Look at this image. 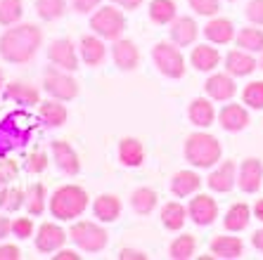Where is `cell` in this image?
I'll return each instance as SVG.
<instances>
[{
	"instance_id": "484cf974",
	"label": "cell",
	"mask_w": 263,
	"mask_h": 260,
	"mask_svg": "<svg viewBox=\"0 0 263 260\" xmlns=\"http://www.w3.org/2000/svg\"><path fill=\"white\" fill-rule=\"evenodd\" d=\"M5 97L12 99V102L22 104V107H33V104H41V92H38L36 85L31 83H22V81H14L5 88Z\"/></svg>"
},
{
	"instance_id": "816d5d0a",
	"label": "cell",
	"mask_w": 263,
	"mask_h": 260,
	"mask_svg": "<svg viewBox=\"0 0 263 260\" xmlns=\"http://www.w3.org/2000/svg\"><path fill=\"white\" fill-rule=\"evenodd\" d=\"M111 3L123 7V10H138V7L142 5V0H111Z\"/></svg>"
},
{
	"instance_id": "e575fe53",
	"label": "cell",
	"mask_w": 263,
	"mask_h": 260,
	"mask_svg": "<svg viewBox=\"0 0 263 260\" xmlns=\"http://www.w3.org/2000/svg\"><path fill=\"white\" fill-rule=\"evenodd\" d=\"M176 0H152L149 3V19H152L154 24H171L173 19H176Z\"/></svg>"
},
{
	"instance_id": "8fae6325",
	"label": "cell",
	"mask_w": 263,
	"mask_h": 260,
	"mask_svg": "<svg viewBox=\"0 0 263 260\" xmlns=\"http://www.w3.org/2000/svg\"><path fill=\"white\" fill-rule=\"evenodd\" d=\"M263 185L261 158H245L237 168V187L245 194H256Z\"/></svg>"
},
{
	"instance_id": "7bdbcfd3",
	"label": "cell",
	"mask_w": 263,
	"mask_h": 260,
	"mask_svg": "<svg viewBox=\"0 0 263 260\" xmlns=\"http://www.w3.org/2000/svg\"><path fill=\"white\" fill-rule=\"evenodd\" d=\"M12 234L17 239H29L33 236V220L31 218H14L12 220Z\"/></svg>"
},
{
	"instance_id": "277c9868",
	"label": "cell",
	"mask_w": 263,
	"mask_h": 260,
	"mask_svg": "<svg viewBox=\"0 0 263 260\" xmlns=\"http://www.w3.org/2000/svg\"><path fill=\"white\" fill-rule=\"evenodd\" d=\"M69 239H71L81 251H86V253H100V251L107 248L109 234H107V230L100 227L98 223L79 220V223L71 225V230H69Z\"/></svg>"
},
{
	"instance_id": "ac0fdd59",
	"label": "cell",
	"mask_w": 263,
	"mask_h": 260,
	"mask_svg": "<svg viewBox=\"0 0 263 260\" xmlns=\"http://www.w3.org/2000/svg\"><path fill=\"white\" fill-rule=\"evenodd\" d=\"M218 123L226 133H239L249 126V111L242 104H226L218 111Z\"/></svg>"
},
{
	"instance_id": "f546056e",
	"label": "cell",
	"mask_w": 263,
	"mask_h": 260,
	"mask_svg": "<svg viewBox=\"0 0 263 260\" xmlns=\"http://www.w3.org/2000/svg\"><path fill=\"white\" fill-rule=\"evenodd\" d=\"M159 218L166 230L178 232V230H183L185 223H187V208H185L183 204H178V201H168V204L161 206Z\"/></svg>"
},
{
	"instance_id": "f907efd6",
	"label": "cell",
	"mask_w": 263,
	"mask_h": 260,
	"mask_svg": "<svg viewBox=\"0 0 263 260\" xmlns=\"http://www.w3.org/2000/svg\"><path fill=\"white\" fill-rule=\"evenodd\" d=\"M55 260H81V255L76 253V251H69V248H60Z\"/></svg>"
},
{
	"instance_id": "3957f363",
	"label": "cell",
	"mask_w": 263,
	"mask_h": 260,
	"mask_svg": "<svg viewBox=\"0 0 263 260\" xmlns=\"http://www.w3.org/2000/svg\"><path fill=\"white\" fill-rule=\"evenodd\" d=\"M185 161H190L195 168H214L223 156V147H220L218 137L209 133H192L185 139Z\"/></svg>"
},
{
	"instance_id": "ee69618b",
	"label": "cell",
	"mask_w": 263,
	"mask_h": 260,
	"mask_svg": "<svg viewBox=\"0 0 263 260\" xmlns=\"http://www.w3.org/2000/svg\"><path fill=\"white\" fill-rule=\"evenodd\" d=\"M245 17L251 24L263 26V0H249L245 7Z\"/></svg>"
},
{
	"instance_id": "db71d44e",
	"label": "cell",
	"mask_w": 263,
	"mask_h": 260,
	"mask_svg": "<svg viewBox=\"0 0 263 260\" xmlns=\"http://www.w3.org/2000/svg\"><path fill=\"white\" fill-rule=\"evenodd\" d=\"M251 213H254V218L261 220L263 223V199H258L256 204H254V208H251Z\"/></svg>"
},
{
	"instance_id": "30bf717a",
	"label": "cell",
	"mask_w": 263,
	"mask_h": 260,
	"mask_svg": "<svg viewBox=\"0 0 263 260\" xmlns=\"http://www.w3.org/2000/svg\"><path fill=\"white\" fill-rule=\"evenodd\" d=\"M48 59L55 67L64 69V71H76L79 69V57H76V45L69 38H57L50 43L48 48Z\"/></svg>"
},
{
	"instance_id": "836d02e7",
	"label": "cell",
	"mask_w": 263,
	"mask_h": 260,
	"mask_svg": "<svg viewBox=\"0 0 263 260\" xmlns=\"http://www.w3.org/2000/svg\"><path fill=\"white\" fill-rule=\"evenodd\" d=\"M45 201H48V192H45L43 182H33V185H29V189H26V204L24 206H26V211H29L31 218L43 215Z\"/></svg>"
},
{
	"instance_id": "8d00e7d4",
	"label": "cell",
	"mask_w": 263,
	"mask_h": 260,
	"mask_svg": "<svg viewBox=\"0 0 263 260\" xmlns=\"http://www.w3.org/2000/svg\"><path fill=\"white\" fill-rule=\"evenodd\" d=\"M197 251V239L192 234H180L176 236L168 246V255L173 260H190Z\"/></svg>"
},
{
	"instance_id": "ffe728a7",
	"label": "cell",
	"mask_w": 263,
	"mask_h": 260,
	"mask_svg": "<svg viewBox=\"0 0 263 260\" xmlns=\"http://www.w3.org/2000/svg\"><path fill=\"white\" fill-rule=\"evenodd\" d=\"M121 199L117 194H100L95 204H92V215L100 220V223H117L121 218Z\"/></svg>"
},
{
	"instance_id": "2e32d148",
	"label": "cell",
	"mask_w": 263,
	"mask_h": 260,
	"mask_svg": "<svg viewBox=\"0 0 263 260\" xmlns=\"http://www.w3.org/2000/svg\"><path fill=\"white\" fill-rule=\"evenodd\" d=\"M206 182H209V189H214V192H220V194L230 192L237 185V166H235V161H230V158L220 161L218 168H214L209 173Z\"/></svg>"
},
{
	"instance_id": "f1b7e54d",
	"label": "cell",
	"mask_w": 263,
	"mask_h": 260,
	"mask_svg": "<svg viewBox=\"0 0 263 260\" xmlns=\"http://www.w3.org/2000/svg\"><path fill=\"white\" fill-rule=\"evenodd\" d=\"M190 62L197 71L209 73L220 64V52H218V48H211L209 43L195 45V50H192V55H190Z\"/></svg>"
},
{
	"instance_id": "7c38bea8",
	"label": "cell",
	"mask_w": 263,
	"mask_h": 260,
	"mask_svg": "<svg viewBox=\"0 0 263 260\" xmlns=\"http://www.w3.org/2000/svg\"><path fill=\"white\" fill-rule=\"evenodd\" d=\"M14 118H17V116H7L5 121L0 123V158H5L14 147L26 145V139H29V135H31L29 130H24L19 123H14Z\"/></svg>"
},
{
	"instance_id": "603a6c76",
	"label": "cell",
	"mask_w": 263,
	"mask_h": 260,
	"mask_svg": "<svg viewBox=\"0 0 263 260\" xmlns=\"http://www.w3.org/2000/svg\"><path fill=\"white\" fill-rule=\"evenodd\" d=\"M235 26L230 19H223V17H214L204 26V38L214 45H228L230 41H235Z\"/></svg>"
},
{
	"instance_id": "8992f818",
	"label": "cell",
	"mask_w": 263,
	"mask_h": 260,
	"mask_svg": "<svg viewBox=\"0 0 263 260\" xmlns=\"http://www.w3.org/2000/svg\"><path fill=\"white\" fill-rule=\"evenodd\" d=\"M152 62L166 78H183L185 76V57L180 52V45L176 43H157L152 48Z\"/></svg>"
},
{
	"instance_id": "4fadbf2b",
	"label": "cell",
	"mask_w": 263,
	"mask_h": 260,
	"mask_svg": "<svg viewBox=\"0 0 263 260\" xmlns=\"http://www.w3.org/2000/svg\"><path fill=\"white\" fill-rule=\"evenodd\" d=\"M33 244H36V251H41V253H57L67 244V232L57 227L55 223H43L38 227Z\"/></svg>"
},
{
	"instance_id": "11a10c76",
	"label": "cell",
	"mask_w": 263,
	"mask_h": 260,
	"mask_svg": "<svg viewBox=\"0 0 263 260\" xmlns=\"http://www.w3.org/2000/svg\"><path fill=\"white\" fill-rule=\"evenodd\" d=\"M3 83H5V73H3V69H0V88H3Z\"/></svg>"
},
{
	"instance_id": "6f0895ef",
	"label": "cell",
	"mask_w": 263,
	"mask_h": 260,
	"mask_svg": "<svg viewBox=\"0 0 263 260\" xmlns=\"http://www.w3.org/2000/svg\"><path fill=\"white\" fill-rule=\"evenodd\" d=\"M228 3H235V0H228Z\"/></svg>"
},
{
	"instance_id": "ab89813d",
	"label": "cell",
	"mask_w": 263,
	"mask_h": 260,
	"mask_svg": "<svg viewBox=\"0 0 263 260\" xmlns=\"http://www.w3.org/2000/svg\"><path fill=\"white\" fill-rule=\"evenodd\" d=\"M242 102L249 109H263V81H251L242 90Z\"/></svg>"
},
{
	"instance_id": "ba28073f",
	"label": "cell",
	"mask_w": 263,
	"mask_h": 260,
	"mask_svg": "<svg viewBox=\"0 0 263 260\" xmlns=\"http://www.w3.org/2000/svg\"><path fill=\"white\" fill-rule=\"evenodd\" d=\"M187 215H190V220L195 225L209 227V225H214L216 218H218V204H216V199L209 196V194H197L195 199H190Z\"/></svg>"
},
{
	"instance_id": "4dcf8cb0",
	"label": "cell",
	"mask_w": 263,
	"mask_h": 260,
	"mask_svg": "<svg viewBox=\"0 0 263 260\" xmlns=\"http://www.w3.org/2000/svg\"><path fill=\"white\" fill-rule=\"evenodd\" d=\"M251 208L247 204H233L230 208H228V213H226V218H223V227H226L228 232H242V230H247V225H249V220H251Z\"/></svg>"
},
{
	"instance_id": "9c48e42d",
	"label": "cell",
	"mask_w": 263,
	"mask_h": 260,
	"mask_svg": "<svg viewBox=\"0 0 263 260\" xmlns=\"http://www.w3.org/2000/svg\"><path fill=\"white\" fill-rule=\"evenodd\" d=\"M50 151H52V161L64 175H79L81 173V158L69 142L64 139H52L50 142Z\"/></svg>"
},
{
	"instance_id": "d4e9b609",
	"label": "cell",
	"mask_w": 263,
	"mask_h": 260,
	"mask_svg": "<svg viewBox=\"0 0 263 260\" xmlns=\"http://www.w3.org/2000/svg\"><path fill=\"white\" fill-rule=\"evenodd\" d=\"M245 253V242L237 236H216L211 242V255L214 258H223V260H237Z\"/></svg>"
},
{
	"instance_id": "7dc6e473",
	"label": "cell",
	"mask_w": 263,
	"mask_h": 260,
	"mask_svg": "<svg viewBox=\"0 0 263 260\" xmlns=\"http://www.w3.org/2000/svg\"><path fill=\"white\" fill-rule=\"evenodd\" d=\"M19 258H22V251L14 244H3L0 246V260H19Z\"/></svg>"
},
{
	"instance_id": "e0dca14e",
	"label": "cell",
	"mask_w": 263,
	"mask_h": 260,
	"mask_svg": "<svg viewBox=\"0 0 263 260\" xmlns=\"http://www.w3.org/2000/svg\"><path fill=\"white\" fill-rule=\"evenodd\" d=\"M79 52L81 59L86 62L88 67L98 69L102 67L104 57H107V45H104V38H100L98 33H90V36H83L79 43Z\"/></svg>"
},
{
	"instance_id": "d6986e66",
	"label": "cell",
	"mask_w": 263,
	"mask_h": 260,
	"mask_svg": "<svg viewBox=\"0 0 263 260\" xmlns=\"http://www.w3.org/2000/svg\"><path fill=\"white\" fill-rule=\"evenodd\" d=\"M258 69V62L251 57V52L247 50H230L226 55V71L235 78H242V76H249Z\"/></svg>"
},
{
	"instance_id": "52a82bcc",
	"label": "cell",
	"mask_w": 263,
	"mask_h": 260,
	"mask_svg": "<svg viewBox=\"0 0 263 260\" xmlns=\"http://www.w3.org/2000/svg\"><path fill=\"white\" fill-rule=\"evenodd\" d=\"M43 90L48 92L52 99H62V102H71L79 95V83L71 76V71H64L60 67H48L43 76Z\"/></svg>"
},
{
	"instance_id": "7402d4cb",
	"label": "cell",
	"mask_w": 263,
	"mask_h": 260,
	"mask_svg": "<svg viewBox=\"0 0 263 260\" xmlns=\"http://www.w3.org/2000/svg\"><path fill=\"white\" fill-rule=\"evenodd\" d=\"M168 33H171V41L176 43V45L185 48V45H190V43L197 41V36H199V26H197V22L192 17H176L171 22Z\"/></svg>"
},
{
	"instance_id": "60d3db41",
	"label": "cell",
	"mask_w": 263,
	"mask_h": 260,
	"mask_svg": "<svg viewBox=\"0 0 263 260\" xmlns=\"http://www.w3.org/2000/svg\"><path fill=\"white\" fill-rule=\"evenodd\" d=\"M190 7L202 17H216L220 10V0H187Z\"/></svg>"
},
{
	"instance_id": "f5cc1de1",
	"label": "cell",
	"mask_w": 263,
	"mask_h": 260,
	"mask_svg": "<svg viewBox=\"0 0 263 260\" xmlns=\"http://www.w3.org/2000/svg\"><path fill=\"white\" fill-rule=\"evenodd\" d=\"M251 244H254V248H256L258 253H263V227L254 232V236H251Z\"/></svg>"
},
{
	"instance_id": "b9f144b4",
	"label": "cell",
	"mask_w": 263,
	"mask_h": 260,
	"mask_svg": "<svg viewBox=\"0 0 263 260\" xmlns=\"http://www.w3.org/2000/svg\"><path fill=\"white\" fill-rule=\"evenodd\" d=\"M45 168H48V154H45V151H33V154H29V158H26V170H29L31 175H38V173H43Z\"/></svg>"
},
{
	"instance_id": "74e56055",
	"label": "cell",
	"mask_w": 263,
	"mask_h": 260,
	"mask_svg": "<svg viewBox=\"0 0 263 260\" xmlns=\"http://www.w3.org/2000/svg\"><path fill=\"white\" fill-rule=\"evenodd\" d=\"M36 12L45 22H55L67 12V0H36Z\"/></svg>"
},
{
	"instance_id": "f35d334b",
	"label": "cell",
	"mask_w": 263,
	"mask_h": 260,
	"mask_svg": "<svg viewBox=\"0 0 263 260\" xmlns=\"http://www.w3.org/2000/svg\"><path fill=\"white\" fill-rule=\"evenodd\" d=\"M22 14H24V3L22 0H0V24L3 26L19 24Z\"/></svg>"
},
{
	"instance_id": "1f68e13d",
	"label": "cell",
	"mask_w": 263,
	"mask_h": 260,
	"mask_svg": "<svg viewBox=\"0 0 263 260\" xmlns=\"http://www.w3.org/2000/svg\"><path fill=\"white\" fill-rule=\"evenodd\" d=\"M157 201H159V196L149 187H138L130 194V208H133L138 215H149V213L157 208Z\"/></svg>"
},
{
	"instance_id": "6da1fadb",
	"label": "cell",
	"mask_w": 263,
	"mask_h": 260,
	"mask_svg": "<svg viewBox=\"0 0 263 260\" xmlns=\"http://www.w3.org/2000/svg\"><path fill=\"white\" fill-rule=\"evenodd\" d=\"M43 45V31L36 24H12L0 36V57L10 64H26Z\"/></svg>"
},
{
	"instance_id": "44dd1931",
	"label": "cell",
	"mask_w": 263,
	"mask_h": 260,
	"mask_svg": "<svg viewBox=\"0 0 263 260\" xmlns=\"http://www.w3.org/2000/svg\"><path fill=\"white\" fill-rule=\"evenodd\" d=\"M187 118H190V123L197 128L211 126V123L218 118L214 104H211V97H197V99H192L190 107H187Z\"/></svg>"
},
{
	"instance_id": "cb8c5ba5",
	"label": "cell",
	"mask_w": 263,
	"mask_h": 260,
	"mask_svg": "<svg viewBox=\"0 0 263 260\" xmlns=\"http://www.w3.org/2000/svg\"><path fill=\"white\" fill-rule=\"evenodd\" d=\"M202 187V177L197 175L195 170H178L171 177V192L178 199H185L190 194H197Z\"/></svg>"
},
{
	"instance_id": "83f0119b",
	"label": "cell",
	"mask_w": 263,
	"mask_h": 260,
	"mask_svg": "<svg viewBox=\"0 0 263 260\" xmlns=\"http://www.w3.org/2000/svg\"><path fill=\"white\" fill-rule=\"evenodd\" d=\"M38 118L48 128H62L69 118V111L62 104V99H48V102H41V107H38Z\"/></svg>"
},
{
	"instance_id": "d590c367",
	"label": "cell",
	"mask_w": 263,
	"mask_h": 260,
	"mask_svg": "<svg viewBox=\"0 0 263 260\" xmlns=\"http://www.w3.org/2000/svg\"><path fill=\"white\" fill-rule=\"evenodd\" d=\"M24 204H26V189L10 187V185L0 187V208H3V211L14 213V211H19Z\"/></svg>"
},
{
	"instance_id": "5bb4252c",
	"label": "cell",
	"mask_w": 263,
	"mask_h": 260,
	"mask_svg": "<svg viewBox=\"0 0 263 260\" xmlns=\"http://www.w3.org/2000/svg\"><path fill=\"white\" fill-rule=\"evenodd\" d=\"M204 92L206 97L216 99V102H228V99H233L235 92H237V83H235V76L230 73H211L204 83Z\"/></svg>"
},
{
	"instance_id": "c3c4849f",
	"label": "cell",
	"mask_w": 263,
	"mask_h": 260,
	"mask_svg": "<svg viewBox=\"0 0 263 260\" xmlns=\"http://www.w3.org/2000/svg\"><path fill=\"white\" fill-rule=\"evenodd\" d=\"M119 260H147V255L142 251H138V248H121Z\"/></svg>"
},
{
	"instance_id": "681fc988",
	"label": "cell",
	"mask_w": 263,
	"mask_h": 260,
	"mask_svg": "<svg viewBox=\"0 0 263 260\" xmlns=\"http://www.w3.org/2000/svg\"><path fill=\"white\" fill-rule=\"evenodd\" d=\"M10 232H12V223H10V218H5V215L0 213V242H3Z\"/></svg>"
},
{
	"instance_id": "d6a6232c",
	"label": "cell",
	"mask_w": 263,
	"mask_h": 260,
	"mask_svg": "<svg viewBox=\"0 0 263 260\" xmlns=\"http://www.w3.org/2000/svg\"><path fill=\"white\" fill-rule=\"evenodd\" d=\"M235 43H237L239 50H247V52H263V31L254 26H245L239 29V33L235 36Z\"/></svg>"
},
{
	"instance_id": "9f6ffc18",
	"label": "cell",
	"mask_w": 263,
	"mask_h": 260,
	"mask_svg": "<svg viewBox=\"0 0 263 260\" xmlns=\"http://www.w3.org/2000/svg\"><path fill=\"white\" fill-rule=\"evenodd\" d=\"M258 69H263V52H261V59H258Z\"/></svg>"
},
{
	"instance_id": "5b68a950",
	"label": "cell",
	"mask_w": 263,
	"mask_h": 260,
	"mask_svg": "<svg viewBox=\"0 0 263 260\" xmlns=\"http://www.w3.org/2000/svg\"><path fill=\"white\" fill-rule=\"evenodd\" d=\"M90 29L92 33H98L104 41H119L126 31V17H123L121 10H117L114 5L107 7H98L95 14L90 17Z\"/></svg>"
},
{
	"instance_id": "4316f807",
	"label": "cell",
	"mask_w": 263,
	"mask_h": 260,
	"mask_svg": "<svg viewBox=\"0 0 263 260\" xmlns=\"http://www.w3.org/2000/svg\"><path fill=\"white\" fill-rule=\"evenodd\" d=\"M119 161L126 168H138L145 161V147L138 137H123L119 142Z\"/></svg>"
},
{
	"instance_id": "bcb514c9",
	"label": "cell",
	"mask_w": 263,
	"mask_h": 260,
	"mask_svg": "<svg viewBox=\"0 0 263 260\" xmlns=\"http://www.w3.org/2000/svg\"><path fill=\"white\" fill-rule=\"evenodd\" d=\"M100 3H102V0H71V7L79 14H88V12H92Z\"/></svg>"
},
{
	"instance_id": "f6af8a7d",
	"label": "cell",
	"mask_w": 263,
	"mask_h": 260,
	"mask_svg": "<svg viewBox=\"0 0 263 260\" xmlns=\"http://www.w3.org/2000/svg\"><path fill=\"white\" fill-rule=\"evenodd\" d=\"M17 177V164L12 158H0V187H5Z\"/></svg>"
},
{
	"instance_id": "9a60e30c",
	"label": "cell",
	"mask_w": 263,
	"mask_h": 260,
	"mask_svg": "<svg viewBox=\"0 0 263 260\" xmlns=\"http://www.w3.org/2000/svg\"><path fill=\"white\" fill-rule=\"evenodd\" d=\"M111 59H114V64H117L121 71H133V69H138V64H140V50H138V45H135L133 41H128V38H119V41H114V45H111Z\"/></svg>"
},
{
	"instance_id": "7a4b0ae2",
	"label": "cell",
	"mask_w": 263,
	"mask_h": 260,
	"mask_svg": "<svg viewBox=\"0 0 263 260\" xmlns=\"http://www.w3.org/2000/svg\"><path fill=\"white\" fill-rule=\"evenodd\" d=\"M50 213L57 220H76L88 208V192L79 185H62L50 196Z\"/></svg>"
}]
</instances>
